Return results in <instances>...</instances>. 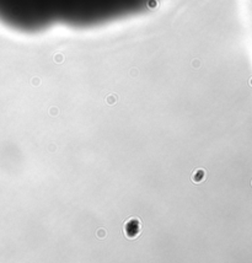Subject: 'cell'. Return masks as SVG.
I'll return each mask as SVG.
<instances>
[{"label":"cell","mask_w":252,"mask_h":263,"mask_svg":"<svg viewBox=\"0 0 252 263\" xmlns=\"http://www.w3.org/2000/svg\"><path fill=\"white\" fill-rule=\"evenodd\" d=\"M140 3L151 8L156 0H0V19L15 26H32L53 19L90 21Z\"/></svg>","instance_id":"obj_1"},{"label":"cell","mask_w":252,"mask_h":263,"mask_svg":"<svg viewBox=\"0 0 252 263\" xmlns=\"http://www.w3.org/2000/svg\"><path fill=\"white\" fill-rule=\"evenodd\" d=\"M124 236L129 240H134L141 232V223L138 218H130L123 225Z\"/></svg>","instance_id":"obj_2"},{"label":"cell","mask_w":252,"mask_h":263,"mask_svg":"<svg viewBox=\"0 0 252 263\" xmlns=\"http://www.w3.org/2000/svg\"><path fill=\"white\" fill-rule=\"evenodd\" d=\"M206 177H207V172L203 169H197L192 173V181L194 183H201L203 181H206Z\"/></svg>","instance_id":"obj_3"},{"label":"cell","mask_w":252,"mask_h":263,"mask_svg":"<svg viewBox=\"0 0 252 263\" xmlns=\"http://www.w3.org/2000/svg\"><path fill=\"white\" fill-rule=\"evenodd\" d=\"M106 100H107V102H108L110 105H112V103L117 102V96H108Z\"/></svg>","instance_id":"obj_4"},{"label":"cell","mask_w":252,"mask_h":263,"mask_svg":"<svg viewBox=\"0 0 252 263\" xmlns=\"http://www.w3.org/2000/svg\"><path fill=\"white\" fill-rule=\"evenodd\" d=\"M250 85H251V86H252V79H251V80H250Z\"/></svg>","instance_id":"obj_5"},{"label":"cell","mask_w":252,"mask_h":263,"mask_svg":"<svg viewBox=\"0 0 252 263\" xmlns=\"http://www.w3.org/2000/svg\"><path fill=\"white\" fill-rule=\"evenodd\" d=\"M251 186H252V181H251Z\"/></svg>","instance_id":"obj_6"}]
</instances>
